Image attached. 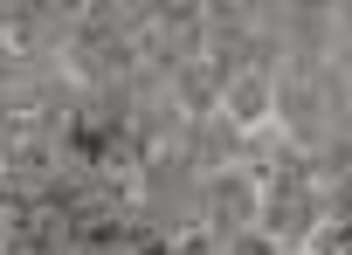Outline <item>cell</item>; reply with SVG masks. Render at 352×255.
Returning <instances> with one entry per match:
<instances>
[{
	"mask_svg": "<svg viewBox=\"0 0 352 255\" xmlns=\"http://www.w3.org/2000/svg\"><path fill=\"white\" fill-rule=\"evenodd\" d=\"M214 118H221L235 138H263V131H276V76H270L263 63L228 69L221 90H214Z\"/></svg>",
	"mask_w": 352,
	"mask_h": 255,
	"instance_id": "1",
	"label": "cell"
},
{
	"mask_svg": "<svg viewBox=\"0 0 352 255\" xmlns=\"http://www.w3.org/2000/svg\"><path fill=\"white\" fill-rule=\"evenodd\" d=\"M263 221V186L249 179V173H214L208 186H201V228L214 234V241H235V234H249Z\"/></svg>",
	"mask_w": 352,
	"mask_h": 255,
	"instance_id": "2",
	"label": "cell"
},
{
	"mask_svg": "<svg viewBox=\"0 0 352 255\" xmlns=\"http://www.w3.org/2000/svg\"><path fill=\"white\" fill-rule=\"evenodd\" d=\"M221 255H283L263 228H249V234H235V241H221Z\"/></svg>",
	"mask_w": 352,
	"mask_h": 255,
	"instance_id": "3",
	"label": "cell"
},
{
	"mask_svg": "<svg viewBox=\"0 0 352 255\" xmlns=\"http://www.w3.org/2000/svg\"><path fill=\"white\" fill-rule=\"evenodd\" d=\"M283 255H311V248H283Z\"/></svg>",
	"mask_w": 352,
	"mask_h": 255,
	"instance_id": "4",
	"label": "cell"
}]
</instances>
